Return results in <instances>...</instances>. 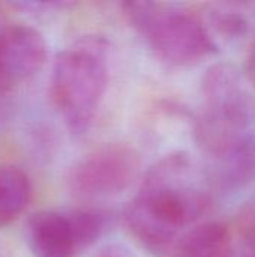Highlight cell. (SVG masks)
Listing matches in <instances>:
<instances>
[{"label": "cell", "instance_id": "obj_4", "mask_svg": "<svg viewBox=\"0 0 255 257\" xmlns=\"http://www.w3.org/2000/svg\"><path fill=\"white\" fill-rule=\"evenodd\" d=\"M122 9L152 53L170 66H194L218 51L203 17L182 5L128 2Z\"/></svg>", "mask_w": 255, "mask_h": 257}, {"label": "cell", "instance_id": "obj_10", "mask_svg": "<svg viewBox=\"0 0 255 257\" xmlns=\"http://www.w3.org/2000/svg\"><path fill=\"white\" fill-rule=\"evenodd\" d=\"M252 8L251 3H213L203 20L212 36L215 32L225 39H237L251 32L255 18Z\"/></svg>", "mask_w": 255, "mask_h": 257}, {"label": "cell", "instance_id": "obj_11", "mask_svg": "<svg viewBox=\"0 0 255 257\" xmlns=\"http://www.w3.org/2000/svg\"><path fill=\"white\" fill-rule=\"evenodd\" d=\"M92 257H137L129 248L120 244H108L99 248Z\"/></svg>", "mask_w": 255, "mask_h": 257}, {"label": "cell", "instance_id": "obj_9", "mask_svg": "<svg viewBox=\"0 0 255 257\" xmlns=\"http://www.w3.org/2000/svg\"><path fill=\"white\" fill-rule=\"evenodd\" d=\"M32 197L29 175L18 166L0 164V229L12 224Z\"/></svg>", "mask_w": 255, "mask_h": 257}, {"label": "cell", "instance_id": "obj_3", "mask_svg": "<svg viewBox=\"0 0 255 257\" xmlns=\"http://www.w3.org/2000/svg\"><path fill=\"white\" fill-rule=\"evenodd\" d=\"M108 83L107 42L86 36L60 51L53 65L51 99L74 136L89 131Z\"/></svg>", "mask_w": 255, "mask_h": 257}, {"label": "cell", "instance_id": "obj_6", "mask_svg": "<svg viewBox=\"0 0 255 257\" xmlns=\"http://www.w3.org/2000/svg\"><path fill=\"white\" fill-rule=\"evenodd\" d=\"M140 155L131 146L101 145L74 163L68 173V185L75 197L104 200L128 190L140 176Z\"/></svg>", "mask_w": 255, "mask_h": 257}, {"label": "cell", "instance_id": "obj_12", "mask_svg": "<svg viewBox=\"0 0 255 257\" xmlns=\"http://www.w3.org/2000/svg\"><path fill=\"white\" fill-rule=\"evenodd\" d=\"M243 74L248 80V83H251L255 86V36L252 38L246 56H245V63H243Z\"/></svg>", "mask_w": 255, "mask_h": 257}, {"label": "cell", "instance_id": "obj_7", "mask_svg": "<svg viewBox=\"0 0 255 257\" xmlns=\"http://www.w3.org/2000/svg\"><path fill=\"white\" fill-rule=\"evenodd\" d=\"M47 60L41 32L24 24H8L0 32V95L32 78Z\"/></svg>", "mask_w": 255, "mask_h": 257}, {"label": "cell", "instance_id": "obj_1", "mask_svg": "<svg viewBox=\"0 0 255 257\" xmlns=\"http://www.w3.org/2000/svg\"><path fill=\"white\" fill-rule=\"evenodd\" d=\"M215 184L210 173L186 152L158 160L123 211L132 239L156 257H171L182 236L210 209Z\"/></svg>", "mask_w": 255, "mask_h": 257}, {"label": "cell", "instance_id": "obj_13", "mask_svg": "<svg viewBox=\"0 0 255 257\" xmlns=\"http://www.w3.org/2000/svg\"><path fill=\"white\" fill-rule=\"evenodd\" d=\"M8 24H6V21H5V15H3V12H2V9H0V32L6 27Z\"/></svg>", "mask_w": 255, "mask_h": 257}, {"label": "cell", "instance_id": "obj_5", "mask_svg": "<svg viewBox=\"0 0 255 257\" xmlns=\"http://www.w3.org/2000/svg\"><path fill=\"white\" fill-rule=\"evenodd\" d=\"M108 217L98 209H47L27 223V244L33 257H78L105 233Z\"/></svg>", "mask_w": 255, "mask_h": 257}, {"label": "cell", "instance_id": "obj_2", "mask_svg": "<svg viewBox=\"0 0 255 257\" xmlns=\"http://www.w3.org/2000/svg\"><path fill=\"white\" fill-rule=\"evenodd\" d=\"M194 139L212 160L215 187L243 188L255 173V98L245 74L228 62L212 65L201 81Z\"/></svg>", "mask_w": 255, "mask_h": 257}, {"label": "cell", "instance_id": "obj_8", "mask_svg": "<svg viewBox=\"0 0 255 257\" xmlns=\"http://www.w3.org/2000/svg\"><path fill=\"white\" fill-rule=\"evenodd\" d=\"M171 257H234L231 230L221 221H206L188 230Z\"/></svg>", "mask_w": 255, "mask_h": 257}]
</instances>
